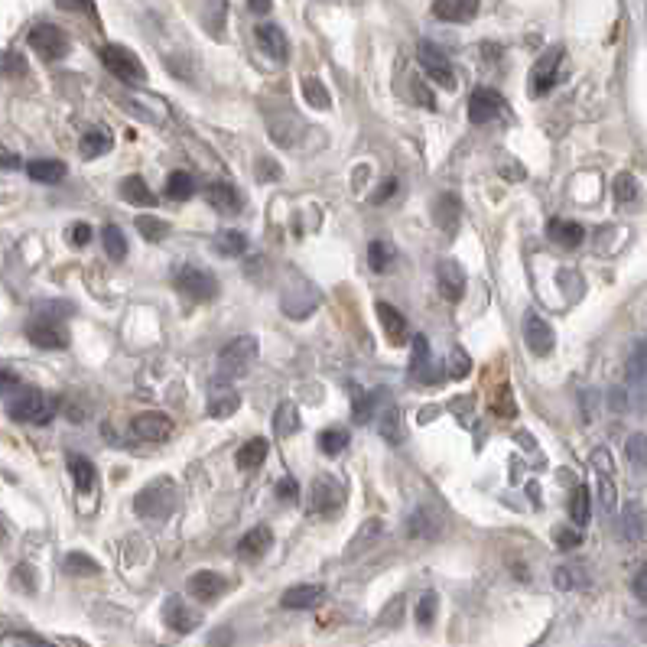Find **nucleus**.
<instances>
[{
	"label": "nucleus",
	"mask_w": 647,
	"mask_h": 647,
	"mask_svg": "<svg viewBox=\"0 0 647 647\" xmlns=\"http://www.w3.org/2000/svg\"><path fill=\"white\" fill-rule=\"evenodd\" d=\"M254 361H257V339L254 335H238V339H231L222 352H218V381L244 378Z\"/></svg>",
	"instance_id": "obj_1"
},
{
	"label": "nucleus",
	"mask_w": 647,
	"mask_h": 647,
	"mask_svg": "<svg viewBox=\"0 0 647 647\" xmlns=\"http://www.w3.org/2000/svg\"><path fill=\"white\" fill-rule=\"evenodd\" d=\"M98 56H101V62H105V69L111 75H118L121 82H127V85H144L147 82V69H144V62H140V56L134 53V49L108 43V46H101Z\"/></svg>",
	"instance_id": "obj_2"
},
{
	"label": "nucleus",
	"mask_w": 647,
	"mask_h": 647,
	"mask_svg": "<svg viewBox=\"0 0 647 647\" xmlns=\"http://www.w3.org/2000/svg\"><path fill=\"white\" fill-rule=\"evenodd\" d=\"M173 508H176V488H173V482H166V478L163 482L147 485L134 498V511L140 517H147V521H166V517L173 514Z\"/></svg>",
	"instance_id": "obj_3"
},
{
	"label": "nucleus",
	"mask_w": 647,
	"mask_h": 647,
	"mask_svg": "<svg viewBox=\"0 0 647 647\" xmlns=\"http://www.w3.org/2000/svg\"><path fill=\"white\" fill-rule=\"evenodd\" d=\"M10 417L17 423H33V426H46L49 420L56 417L59 404L53 397H46L40 391H23L17 400H10Z\"/></svg>",
	"instance_id": "obj_4"
},
{
	"label": "nucleus",
	"mask_w": 647,
	"mask_h": 647,
	"mask_svg": "<svg viewBox=\"0 0 647 647\" xmlns=\"http://www.w3.org/2000/svg\"><path fill=\"white\" fill-rule=\"evenodd\" d=\"M173 283H176V290L179 293H186L189 300H215L218 296V280L209 274V270H199V267H192V264H179L173 270Z\"/></svg>",
	"instance_id": "obj_5"
},
{
	"label": "nucleus",
	"mask_w": 647,
	"mask_h": 647,
	"mask_svg": "<svg viewBox=\"0 0 647 647\" xmlns=\"http://www.w3.org/2000/svg\"><path fill=\"white\" fill-rule=\"evenodd\" d=\"M27 339L40 348H69V329L62 326L59 316L40 313L27 322Z\"/></svg>",
	"instance_id": "obj_6"
},
{
	"label": "nucleus",
	"mask_w": 647,
	"mask_h": 647,
	"mask_svg": "<svg viewBox=\"0 0 647 647\" xmlns=\"http://www.w3.org/2000/svg\"><path fill=\"white\" fill-rule=\"evenodd\" d=\"M27 40H30V49L36 56H43V59H66L69 56V36L62 33L59 27H53V23H40V27H33L27 33Z\"/></svg>",
	"instance_id": "obj_7"
},
{
	"label": "nucleus",
	"mask_w": 647,
	"mask_h": 647,
	"mask_svg": "<svg viewBox=\"0 0 647 647\" xmlns=\"http://www.w3.org/2000/svg\"><path fill=\"white\" fill-rule=\"evenodd\" d=\"M131 433H134V439H144V443H163V439L173 436V420L160 410L137 413V417L131 420Z\"/></svg>",
	"instance_id": "obj_8"
},
{
	"label": "nucleus",
	"mask_w": 647,
	"mask_h": 647,
	"mask_svg": "<svg viewBox=\"0 0 647 647\" xmlns=\"http://www.w3.org/2000/svg\"><path fill=\"white\" fill-rule=\"evenodd\" d=\"M163 621H166V628L176 631V634H189V631H196L202 625V612L199 608H192L189 602H183L179 595H170L163 605Z\"/></svg>",
	"instance_id": "obj_9"
},
{
	"label": "nucleus",
	"mask_w": 647,
	"mask_h": 647,
	"mask_svg": "<svg viewBox=\"0 0 647 647\" xmlns=\"http://www.w3.org/2000/svg\"><path fill=\"white\" fill-rule=\"evenodd\" d=\"M420 66H423V72L430 75V79L436 82V85H443V88H456V72H452V66H449V59H446V53L439 46H433V43H420Z\"/></svg>",
	"instance_id": "obj_10"
},
{
	"label": "nucleus",
	"mask_w": 647,
	"mask_h": 647,
	"mask_svg": "<svg viewBox=\"0 0 647 647\" xmlns=\"http://www.w3.org/2000/svg\"><path fill=\"white\" fill-rule=\"evenodd\" d=\"M560 59H563V49H550L537 59V66L530 69V95L540 98L547 95L550 88L556 85V69H560Z\"/></svg>",
	"instance_id": "obj_11"
},
{
	"label": "nucleus",
	"mask_w": 647,
	"mask_h": 647,
	"mask_svg": "<svg viewBox=\"0 0 647 647\" xmlns=\"http://www.w3.org/2000/svg\"><path fill=\"white\" fill-rule=\"evenodd\" d=\"M524 342L527 348L534 355H550L553 352V329H550V322L537 316V313H527L524 316Z\"/></svg>",
	"instance_id": "obj_12"
},
{
	"label": "nucleus",
	"mask_w": 647,
	"mask_h": 647,
	"mask_svg": "<svg viewBox=\"0 0 647 647\" xmlns=\"http://www.w3.org/2000/svg\"><path fill=\"white\" fill-rule=\"evenodd\" d=\"M504 108V98L498 92H491V88H478L469 98V121L472 124H488L495 121Z\"/></svg>",
	"instance_id": "obj_13"
},
{
	"label": "nucleus",
	"mask_w": 647,
	"mask_h": 647,
	"mask_svg": "<svg viewBox=\"0 0 647 647\" xmlns=\"http://www.w3.org/2000/svg\"><path fill=\"white\" fill-rule=\"evenodd\" d=\"M342 485L332 475H319L313 482V514H332L342 508Z\"/></svg>",
	"instance_id": "obj_14"
},
{
	"label": "nucleus",
	"mask_w": 647,
	"mask_h": 647,
	"mask_svg": "<svg viewBox=\"0 0 647 647\" xmlns=\"http://www.w3.org/2000/svg\"><path fill=\"white\" fill-rule=\"evenodd\" d=\"M254 40L264 49V56H270L274 62H287L290 43H287V33H283L277 23H261V27L254 30Z\"/></svg>",
	"instance_id": "obj_15"
},
{
	"label": "nucleus",
	"mask_w": 647,
	"mask_h": 647,
	"mask_svg": "<svg viewBox=\"0 0 647 647\" xmlns=\"http://www.w3.org/2000/svg\"><path fill=\"white\" fill-rule=\"evenodd\" d=\"M436 280H439V293H443L449 303L462 300V293H465V274H462V267H459L456 261H452V257H446V261H439Z\"/></svg>",
	"instance_id": "obj_16"
},
{
	"label": "nucleus",
	"mask_w": 647,
	"mask_h": 647,
	"mask_svg": "<svg viewBox=\"0 0 647 647\" xmlns=\"http://www.w3.org/2000/svg\"><path fill=\"white\" fill-rule=\"evenodd\" d=\"M225 589H228L225 576L212 573V569H202V573H196V576L189 579V592L196 595L199 602H215Z\"/></svg>",
	"instance_id": "obj_17"
},
{
	"label": "nucleus",
	"mask_w": 647,
	"mask_h": 647,
	"mask_svg": "<svg viewBox=\"0 0 647 647\" xmlns=\"http://www.w3.org/2000/svg\"><path fill=\"white\" fill-rule=\"evenodd\" d=\"M69 472H72L75 488H79V495H95L98 472H95V462L92 459L79 456V452H72V456H69Z\"/></svg>",
	"instance_id": "obj_18"
},
{
	"label": "nucleus",
	"mask_w": 647,
	"mask_h": 647,
	"mask_svg": "<svg viewBox=\"0 0 647 647\" xmlns=\"http://www.w3.org/2000/svg\"><path fill=\"white\" fill-rule=\"evenodd\" d=\"M241 407V397L231 391L228 387V381H222V384H215L212 387V394H209V417H215V420H225V417H231Z\"/></svg>",
	"instance_id": "obj_19"
},
{
	"label": "nucleus",
	"mask_w": 647,
	"mask_h": 647,
	"mask_svg": "<svg viewBox=\"0 0 647 647\" xmlns=\"http://www.w3.org/2000/svg\"><path fill=\"white\" fill-rule=\"evenodd\" d=\"M430 368H433L430 342H426V335H417V339H413V355H410V378L430 384V381H436Z\"/></svg>",
	"instance_id": "obj_20"
},
{
	"label": "nucleus",
	"mask_w": 647,
	"mask_h": 647,
	"mask_svg": "<svg viewBox=\"0 0 647 647\" xmlns=\"http://www.w3.org/2000/svg\"><path fill=\"white\" fill-rule=\"evenodd\" d=\"M322 599H326V589L313 586V582H306V586H290L287 592H283L280 595V605L283 608H316Z\"/></svg>",
	"instance_id": "obj_21"
},
{
	"label": "nucleus",
	"mask_w": 647,
	"mask_h": 647,
	"mask_svg": "<svg viewBox=\"0 0 647 647\" xmlns=\"http://www.w3.org/2000/svg\"><path fill=\"white\" fill-rule=\"evenodd\" d=\"M433 14L449 23H469L478 14V0H436Z\"/></svg>",
	"instance_id": "obj_22"
},
{
	"label": "nucleus",
	"mask_w": 647,
	"mask_h": 647,
	"mask_svg": "<svg viewBox=\"0 0 647 647\" xmlns=\"http://www.w3.org/2000/svg\"><path fill=\"white\" fill-rule=\"evenodd\" d=\"M378 319H381V326L387 332V339H391V345H404L407 342V319L400 316V309H394L391 303H378Z\"/></svg>",
	"instance_id": "obj_23"
},
{
	"label": "nucleus",
	"mask_w": 647,
	"mask_h": 647,
	"mask_svg": "<svg viewBox=\"0 0 647 647\" xmlns=\"http://www.w3.org/2000/svg\"><path fill=\"white\" fill-rule=\"evenodd\" d=\"M270 547H274V530L261 524V527H254V530H248V534L241 537L238 553L248 556V560H257V556H264Z\"/></svg>",
	"instance_id": "obj_24"
},
{
	"label": "nucleus",
	"mask_w": 647,
	"mask_h": 647,
	"mask_svg": "<svg viewBox=\"0 0 647 647\" xmlns=\"http://www.w3.org/2000/svg\"><path fill=\"white\" fill-rule=\"evenodd\" d=\"M205 199H209V205L215 212H238V205H241V196H238V189L231 186V183H212L209 189H205Z\"/></svg>",
	"instance_id": "obj_25"
},
{
	"label": "nucleus",
	"mask_w": 647,
	"mask_h": 647,
	"mask_svg": "<svg viewBox=\"0 0 647 647\" xmlns=\"http://www.w3.org/2000/svg\"><path fill=\"white\" fill-rule=\"evenodd\" d=\"M459 218H462V205L459 199L452 196V192H446V196H439L433 202V222L443 228V231H452L459 225Z\"/></svg>",
	"instance_id": "obj_26"
},
{
	"label": "nucleus",
	"mask_w": 647,
	"mask_h": 647,
	"mask_svg": "<svg viewBox=\"0 0 647 647\" xmlns=\"http://www.w3.org/2000/svg\"><path fill=\"white\" fill-rule=\"evenodd\" d=\"M547 235L556 244H563V248H579L582 238H586V228H582L579 222H563V218H553V222L547 225Z\"/></svg>",
	"instance_id": "obj_27"
},
{
	"label": "nucleus",
	"mask_w": 647,
	"mask_h": 647,
	"mask_svg": "<svg viewBox=\"0 0 647 647\" xmlns=\"http://www.w3.org/2000/svg\"><path fill=\"white\" fill-rule=\"evenodd\" d=\"M267 452H270V443L267 439H251V443H244L241 449H238V469L241 472H251V469H257V465H264V459H267Z\"/></svg>",
	"instance_id": "obj_28"
},
{
	"label": "nucleus",
	"mask_w": 647,
	"mask_h": 647,
	"mask_svg": "<svg viewBox=\"0 0 647 647\" xmlns=\"http://www.w3.org/2000/svg\"><path fill=\"white\" fill-rule=\"evenodd\" d=\"M121 199L131 205H157V196H153L150 186L144 183V176H127L121 183Z\"/></svg>",
	"instance_id": "obj_29"
},
{
	"label": "nucleus",
	"mask_w": 647,
	"mask_h": 647,
	"mask_svg": "<svg viewBox=\"0 0 647 647\" xmlns=\"http://www.w3.org/2000/svg\"><path fill=\"white\" fill-rule=\"evenodd\" d=\"M443 530V517L433 514V511H417L410 517V537H439Z\"/></svg>",
	"instance_id": "obj_30"
},
{
	"label": "nucleus",
	"mask_w": 647,
	"mask_h": 647,
	"mask_svg": "<svg viewBox=\"0 0 647 647\" xmlns=\"http://www.w3.org/2000/svg\"><path fill=\"white\" fill-rule=\"evenodd\" d=\"M27 173H30V179H36V183H59V179L66 176V163H59V160H33L27 166Z\"/></svg>",
	"instance_id": "obj_31"
},
{
	"label": "nucleus",
	"mask_w": 647,
	"mask_h": 647,
	"mask_svg": "<svg viewBox=\"0 0 647 647\" xmlns=\"http://www.w3.org/2000/svg\"><path fill=\"white\" fill-rule=\"evenodd\" d=\"M192 192H196V179H192L186 170L170 173V179H166V196H170L173 202H186V199H192Z\"/></svg>",
	"instance_id": "obj_32"
},
{
	"label": "nucleus",
	"mask_w": 647,
	"mask_h": 647,
	"mask_svg": "<svg viewBox=\"0 0 647 647\" xmlns=\"http://www.w3.org/2000/svg\"><path fill=\"white\" fill-rule=\"evenodd\" d=\"M274 430H277V436H283V439L300 430V410H296V404H290V400H283V404L277 407Z\"/></svg>",
	"instance_id": "obj_33"
},
{
	"label": "nucleus",
	"mask_w": 647,
	"mask_h": 647,
	"mask_svg": "<svg viewBox=\"0 0 647 647\" xmlns=\"http://www.w3.org/2000/svg\"><path fill=\"white\" fill-rule=\"evenodd\" d=\"M569 521H573V527L589 524V488L586 485H576V491L569 495Z\"/></svg>",
	"instance_id": "obj_34"
},
{
	"label": "nucleus",
	"mask_w": 647,
	"mask_h": 647,
	"mask_svg": "<svg viewBox=\"0 0 647 647\" xmlns=\"http://www.w3.org/2000/svg\"><path fill=\"white\" fill-rule=\"evenodd\" d=\"M79 150H82V160H95V157H101V153L111 150V134H105V131H88V134H82Z\"/></svg>",
	"instance_id": "obj_35"
},
{
	"label": "nucleus",
	"mask_w": 647,
	"mask_h": 647,
	"mask_svg": "<svg viewBox=\"0 0 647 647\" xmlns=\"http://www.w3.org/2000/svg\"><path fill=\"white\" fill-rule=\"evenodd\" d=\"M101 241H105V254L111 257V261H124V257H127V238H124V231L118 225H105V231H101Z\"/></svg>",
	"instance_id": "obj_36"
},
{
	"label": "nucleus",
	"mask_w": 647,
	"mask_h": 647,
	"mask_svg": "<svg viewBox=\"0 0 647 647\" xmlns=\"http://www.w3.org/2000/svg\"><path fill=\"white\" fill-rule=\"evenodd\" d=\"M345 446H348V430H342V426H329V430L319 433V449L326 456H342Z\"/></svg>",
	"instance_id": "obj_37"
},
{
	"label": "nucleus",
	"mask_w": 647,
	"mask_h": 647,
	"mask_svg": "<svg viewBox=\"0 0 647 647\" xmlns=\"http://www.w3.org/2000/svg\"><path fill=\"white\" fill-rule=\"evenodd\" d=\"M374 397H378V394H368V391H361L358 384H352V413H355V423H368L374 417Z\"/></svg>",
	"instance_id": "obj_38"
},
{
	"label": "nucleus",
	"mask_w": 647,
	"mask_h": 647,
	"mask_svg": "<svg viewBox=\"0 0 647 647\" xmlns=\"http://www.w3.org/2000/svg\"><path fill=\"white\" fill-rule=\"evenodd\" d=\"M303 98L313 108H319V111H329L332 108V95L326 92V85H322L319 79H303Z\"/></svg>",
	"instance_id": "obj_39"
},
{
	"label": "nucleus",
	"mask_w": 647,
	"mask_h": 647,
	"mask_svg": "<svg viewBox=\"0 0 647 647\" xmlns=\"http://www.w3.org/2000/svg\"><path fill=\"white\" fill-rule=\"evenodd\" d=\"M137 231L147 241H163L166 235H170V225L160 222V218H153V215H137Z\"/></svg>",
	"instance_id": "obj_40"
},
{
	"label": "nucleus",
	"mask_w": 647,
	"mask_h": 647,
	"mask_svg": "<svg viewBox=\"0 0 647 647\" xmlns=\"http://www.w3.org/2000/svg\"><path fill=\"white\" fill-rule=\"evenodd\" d=\"M215 244H218V251L228 254V257H238V254L248 251V238H244L241 231H222Z\"/></svg>",
	"instance_id": "obj_41"
},
{
	"label": "nucleus",
	"mask_w": 647,
	"mask_h": 647,
	"mask_svg": "<svg viewBox=\"0 0 647 647\" xmlns=\"http://www.w3.org/2000/svg\"><path fill=\"white\" fill-rule=\"evenodd\" d=\"M368 264H371L374 274H384V270L394 264V251H387L384 241H371V248H368Z\"/></svg>",
	"instance_id": "obj_42"
},
{
	"label": "nucleus",
	"mask_w": 647,
	"mask_h": 647,
	"mask_svg": "<svg viewBox=\"0 0 647 647\" xmlns=\"http://www.w3.org/2000/svg\"><path fill=\"white\" fill-rule=\"evenodd\" d=\"M436 608H439L436 592H423V599L417 602V625H420V628H433Z\"/></svg>",
	"instance_id": "obj_43"
},
{
	"label": "nucleus",
	"mask_w": 647,
	"mask_h": 647,
	"mask_svg": "<svg viewBox=\"0 0 647 647\" xmlns=\"http://www.w3.org/2000/svg\"><path fill=\"white\" fill-rule=\"evenodd\" d=\"M397 420H400L397 407H387L384 417H381V436L387 439V443H400V436H404V430H400Z\"/></svg>",
	"instance_id": "obj_44"
},
{
	"label": "nucleus",
	"mask_w": 647,
	"mask_h": 647,
	"mask_svg": "<svg viewBox=\"0 0 647 647\" xmlns=\"http://www.w3.org/2000/svg\"><path fill=\"white\" fill-rule=\"evenodd\" d=\"M66 569H69V573H88V576H98V569H101V566H98L88 553H79V550H75V553H69V556H66Z\"/></svg>",
	"instance_id": "obj_45"
},
{
	"label": "nucleus",
	"mask_w": 647,
	"mask_h": 647,
	"mask_svg": "<svg viewBox=\"0 0 647 647\" xmlns=\"http://www.w3.org/2000/svg\"><path fill=\"white\" fill-rule=\"evenodd\" d=\"M599 495H602V508L605 511H615V482H612V472H599Z\"/></svg>",
	"instance_id": "obj_46"
},
{
	"label": "nucleus",
	"mask_w": 647,
	"mask_h": 647,
	"mask_svg": "<svg viewBox=\"0 0 647 647\" xmlns=\"http://www.w3.org/2000/svg\"><path fill=\"white\" fill-rule=\"evenodd\" d=\"M634 192H638V183H634V176H631V173H621V176L615 179V199H618V205L631 202Z\"/></svg>",
	"instance_id": "obj_47"
},
{
	"label": "nucleus",
	"mask_w": 647,
	"mask_h": 647,
	"mask_svg": "<svg viewBox=\"0 0 647 647\" xmlns=\"http://www.w3.org/2000/svg\"><path fill=\"white\" fill-rule=\"evenodd\" d=\"M277 498L283 504H296V501H300V482H296V478H280V482H277Z\"/></svg>",
	"instance_id": "obj_48"
},
{
	"label": "nucleus",
	"mask_w": 647,
	"mask_h": 647,
	"mask_svg": "<svg viewBox=\"0 0 647 647\" xmlns=\"http://www.w3.org/2000/svg\"><path fill=\"white\" fill-rule=\"evenodd\" d=\"M66 235H69L72 248H85V244L92 241V225H88V222H75V225H69Z\"/></svg>",
	"instance_id": "obj_49"
},
{
	"label": "nucleus",
	"mask_w": 647,
	"mask_h": 647,
	"mask_svg": "<svg viewBox=\"0 0 647 647\" xmlns=\"http://www.w3.org/2000/svg\"><path fill=\"white\" fill-rule=\"evenodd\" d=\"M56 7L69 14H95V0H56Z\"/></svg>",
	"instance_id": "obj_50"
},
{
	"label": "nucleus",
	"mask_w": 647,
	"mask_h": 647,
	"mask_svg": "<svg viewBox=\"0 0 647 647\" xmlns=\"http://www.w3.org/2000/svg\"><path fill=\"white\" fill-rule=\"evenodd\" d=\"M469 368H472L469 355H465L462 348H456V352H452V371H449V378H465V374H469Z\"/></svg>",
	"instance_id": "obj_51"
},
{
	"label": "nucleus",
	"mask_w": 647,
	"mask_h": 647,
	"mask_svg": "<svg viewBox=\"0 0 647 647\" xmlns=\"http://www.w3.org/2000/svg\"><path fill=\"white\" fill-rule=\"evenodd\" d=\"M33 576H36V573H33L30 566H17V569H14V586L23 589V592H33V589H36V579H33Z\"/></svg>",
	"instance_id": "obj_52"
},
{
	"label": "nucleus",
	"mask_w": 647,
	"mask_h": 647,
	"mask_svg": "<svg viewBox=\"0 0 647 647\" xmlns=\"http://www.w3.org/2000/svg\"><path fill=\"white\" fill-rule=\"evenodd\" d=\"M10 72H23V62L14 56V53H0V79Z\"/></svg>",
	"instance_id": "obj_53"
},
{
	"label": "nucleus",
	"mask_w": 647,
	"mask_h": 647,
	"mask_svg": "<svg viewBox=\"0 0 647 647\" xmlns=\"http://www.w3.org/2000/svg\"><path fill=\"white\" fill-rule=\"evenodd\" d=\"M394 192H397V179H384V183H381V189H378V192H374V196H371V202H374V205H381V202H387V199H391Z\"/></svg>",
	"instance_id": "obj_54"
},
{
	"label": "nucleus",
	"mask_w": 647,
	"mask_h": 647,
	"mask_svg": "<svg viewBox=\"0 0 647 647\" xmlns=\"http://www.w3.org/2000/svg\"><path fill=\"white\" fill-rule=\"evenodd\" d=\"M628 452H631V459H634V465H644V436L638 433V436H631V443H628Z\"/></svg>",
	"instance_id": "obj_55"
},
{
	"label": "nucleus",
	"mask_w": 647,
	"mask_h": 647,
	"mask_svg": "<svg viewBox=\"0 0 647 647\" xmlns=\"http://www.w3.org/2000/svg\"><path fill=\"white\" fill-rule=\"evenodd\" d=\"M631 378H644V345H634V361H631Z\"/></svg>",
	"instance_id": "obj_56"
},
{
	"label": "nucleus",
	"mask_w": 647,
	"mask_h": 647,
	"mask_svg": "<svg viewBox=\"0 0 647 647\" xmlns=\"http://www.w3.org/2000/svg\"><path fill=\"white\" fill-rule=\"evenodd\" d=\"M20 166H23V163H20V157H17L14 150H4V147H0V170H20Z\"/></svg>",
	"instance_id": "obj_57"
},
{
	"label": "nucleus",
	"mask_w": 647,
	"mask_h": 647,
	"mask_svg": "<svg viewBox=\"0 0 647 647\" xmlns=\"http://www.w3.org/2000/svg\"><path fill=\"white\" fill-rule=\"evenodd\" d=\"M413 98H417V101H423L426 108H436V101H433V95H430V88H426V85H423L420 79L413 82Z\"/></svg>",
	"instance_id": "obj_58"
},
{
	"label": "nucleus",
	"mask_w": 647,
	"mask_h": 647,
	"mask_svg": "<svg viewBox=\"0 0 647 647\" xmlns=\"http://www.w3.org/2000/svg\"><path fill=\"white\" fill-rule=\"evenodd\" d=\"M579 543H582L579 527H573V530H563V534H560V547H563V550H569V547H579Z\"/></svg>",
	"instance_id": "obj_59"
},
{
	"label": "nucleus",
	"mask_w": 647,
	"mask_h": 647,
	"mask_svg": "<svg viewBox=\"0 0 647 647\" xmlns=\"http://www.w3.org/2000/svg\"><path fill=\"white\" fill-rule=\"evenodd\" d=\"M631 589H634V595H638V599H641V602L647 599V573H644V569H641V573H638V576H634V582H631Z\"/></svg>",
	"instance_id": "obj_60"
},
{
	"label": "nucleus",
	"mask_w": 647,
	"mask_h": 647,
	"mask_svg": "<svg viewBox=\"0 0 647 647\" xmlns=\"http://www.w3.org/2000/svg\"><path fill=\"white\" fill-rule=\"evenodd\" d=\"M20 381H17V374L14 371H7V368H0V391H14Z\"/></svg>",
	"instance_id": "obj_61"
},
{
	"label": "nucleus",
	"mask_w": 647,
	"mask_h": 647,
	"mask_svg": "<svg viewBox=\"0 0 647 647\" xmlns=\"http://www.w3.org/2000/svg\"><path fill=\"white\" fill-rule=\"evenodd\" d=\"M257 176H261V179H277V176H280V170H277L274 163L261 160V163H257Z\"/></svg>",
	"instance_id": "obj_62"
},
{
	"label": "nucleus",
	"mask_w": 647,
	"mask_h": 647,
	"mask_svg": "<svg viewBox=\"0 0 647 647\" xmlns=\"http://www.w3.org/2000/svg\"><path fill=\"white\" fill-rule=\"evenodd\" d=\"M501 413H514V400H511V387H501Z\"/></svg>",
	"instance_id": "obj_63"
},
{
	"label": "nucleus",
	"mask_w": 647,
	"mask_h": 647,
	"mask_svg": "<svg viewBox=\"0 0 647 647\" xmlns=\"http://www.w3.org/2000/svg\"><path fill=\"white\" fill-rule=\"evenodd\" d=\"M270 4H274V0H248V7L254 10V14H267Z\"/></svg>",
	"instance_id": "obj_64"
}]
</instances>
